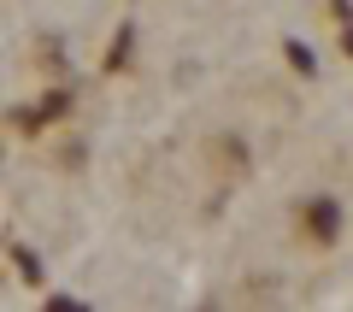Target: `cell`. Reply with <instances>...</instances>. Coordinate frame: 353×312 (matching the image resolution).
<instances>
[{
	"instance_id": "cell-1",
	"label": "cell",
	"mask_w": 353,
	"mask_h": 312,
	"mask_svg": "<svg viewBox=\"0 0 353 312\" xmlns=\"http://www.w3.org/2000/svg\"><path fill=\"white\" fill-rule=\"evenodd\" d=\"M301 230H306V236L318 242V248H330V242L341 236V206H336V200H330V195L306 200V206H301Z\"/></svg>"
},
{
	"instance_id": "cell-2",
	"label": "cell",
	"mask_w": 353,
	"mask_h": 312,
	"mask_svg": "<svg viewBox=\"0 0 353 312\" xmlns=\"http://www.w3.org/2000/svg\"><path fill=\"white\" fill-rule=\"evenodd\" d=\"M289 59H294V65H301V71H306V77H312V65H318V59H312V53H306V48H301V41H289Z\"/></svg>"
},
{
	"instance_id": "cell-3",
	"label": "cell",
	"mask_w": 353,
	"mask_h": 312,
	"mask_svg": "<svg viewBox=\"0 0 353 312\" xmlns=\"http://www.w3.org/2000/svg\"><path fill=\"white\" fill-rule=\"evenodd\" d=\"M347 53H353V30H347Z\"/></svg>"
}]
</instances>
